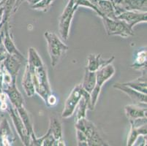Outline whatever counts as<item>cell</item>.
I'll use <instances>...</instances> for the list:
<instances>
[{"instance_id": "5b68a950", "label": "cell", "mask_w": 147, "mask_h": 146, "mask_svg": "<svg viewBox=\"0 0 147 146\" xmlns=\"http://www.w3.org/2000/svg\"><path fill=\"white\" fill-rule=\"evenodd\" d=\"M105 32L108 36H120L124 38L134 35L133 29H131L125 21L119 19H111L102 17Z\"/></svg>"}, {"instance_id": "4316f807", "label": "cell", "mask_w": 147, "mask_h": 146, "mask_svg": "<svg viewBox=\"0 0 147 146\" xmlns=\"http://www.w3.org/2000/svg\"><path fill=\"white\" fill-rule=\"evenodd\" d=\"M74 4L78 8V7H84L89 8L95 12L97 15H98L100 18L102 17V14L100 12L97 7L94 5V4H92L91 2H89V0H74Z\"/></svg>"}, {"instance_id": "8fae6325", "label": "cell", "mask_w": 147, "mask_h": 146, "mask_svg": "<svg viewBox=\"0 0 147 146\" xmlns=\"http://www.w3.org/2000/svg\"><path fill=\"white\" fill-rule=\"evenodd\" d=\"M117 19L125 21L131 29H133V27L137 24L146 23L147 13L136 10H129L121 13L119 15L117 16Z\"/></svg>"}, {"instance_id": "e0dca14e", "label": "cell", "mask_w": 147, "mask_h": 146, "mask_svg": "<svg viewBox=\"0 0 147 146\" xmlns=\"http://www.w3.org/2000/svg\"><path fill=\"white\" fill-rule=\"evenodd\" d=\"M125 114L129 120L146 118V107L138 104H128L125 107Z\"/></svg>"}, {"instance_id": "7402d4cb", "label": "cell", "mask_w": 147, "mask_h": 146, "mask_svg": "<svg viewBox=\"0 0 147 146\" xmlns=\"http://www.w3.org/2000/svg\"><path fill=\"white\" fill-rule=\"evenodd\" d=\"M16 110L18 111L20 117H21V120H22L23 123L24 124L25 127H26V129L27 131L28 134H29V137H30V139L32 138L33 137L35 136V134H34V128H33L32 124V121H31L30 118H29V113H28L27 110L25 108L24 105L16 108Z\"/></svg>"}, {"instance_id": "83f0119b", "label": "cell", "mask_w": 147, "mask_h": 146, "mask_svg": "<svg viewBox=\"0 0 147 146\" xmlns=\"http://www.w3.org/2000/svg\"><path fill=\"white\" fill-rule=\"evenodd\" d=\"M54 0H40V2H37L34 5L31 7L32 9L35 10H38V11H42L45 13L48 12L50 9L51 6L53 4Z\"/></svg>"}, {"instance_id": "d6986e66", "label": "cell", "mask_w": 147, "mask_h": 146, "mask_svg": "<svg viewBox=\"0 0 147 146\" xmlns=\"http://www.w3.org/2000/svg\"><path fill=\"white\" fill-rule=\"evenodd\" d=\"M142 75L138 78L135 79L132 81L126 83H121L123 85H127L131 88H133L135 90L143 94L147 93V85H146V69L141 71Z\"/></svg>"}, {"instance_id": "d4e9b609", "label": "cell", "mask_w": 147, "mask_h": 146, "mask_svg": "<svg viewBox=\"0 0 147 146\" xmlns=\"http://www.w3.org/2000/svg\"><path fill=\"white\" fill-rule=\"evenodd\" d=\"M27 64L29 67H37L44 64L39 53H37L35 48L32 47H30L28 50Z\"/></svg>"}, {"instance_id": "30bf717a", "label": "cell", "mask_w": 147, "mask_h": 146, "mask_svg": "<svg viewBox=\"0 0 147 146\" xmlns=\"http://www.w3.org/2000/svg\"><path fill=\"white\" fill-rule=\"evenodd\" d=\"M3 32H4V37L3 41H2V45L4 48H5L6 51L7 52L9 55L15 56L17 59L20 60L21 62L26 61V59L22 53L18 50L17 47L16 46L14 43V41L13 40L10 31V24L9 21L6 22L3 26Z\"/></svg>"}, {"instance_id": "f1b7e54d", "label": "cell", "mask_w": 147, "mask_h": 146, "mask_svg": "<svg viewBox=\"0 0 147 146\" xmlns=\"http://www.w3.org/2000/svg\"><path fill=\"white\" fill-rule=\"evenodd\" d=\"M76 137H77V143L78 146H89L87 137L84 132L76 129Z\"/></svg>"}, {"instance_id": "1f68e13d", "label": "cell", "mask_w": 147, "mask_h": 146, "mask_svg": "<svg viewBox=\"0 0 147 146\" xmlns=\"http://www.w3.org/2000/svg\"><path fill=\"white\" fill-rule=\"evenodd\" d=\"M24 2V0H16V4L14 5V7H13V13H15L16 12L18 11V10L20 8L21 5H22L23 2Z\"/></svg>"}, {"instance_id": "ffe728a7", "label": "cell", "mask_w": 147, "mask_h": 146, "mask_svg": "<svg viewBox=\"0 0 147 146\" xmlns=\"http://www.w3.org/2000/svg\"><path fill=\"white\" fill-rule=\"evenodd\" d=\"M21 83H22L23 88H24L26 96H29V97H32V96H34V94H35V89H34L30 69H29L27 64H26V67H25L24 74L23 75Z\"/></svg>"}, {"instance_id": "4fadbf2b", "label": "cell", "mask_w": 147, "mask_h": 146, "mask_svg": "<svg viewBox=\"0 0 147 146\" xmlns=\"http://www.w3.org/2000/svg\"><path fill=\"white\" fill-rule=\"evenodd\" d=\"M115 57L111 56V58L105 59L102 58V54L101 53H91L89 55L87 58V67L86 69L91 72H97L100 69L102 68L103 67L106 66L108 64H110L114 61Z\"/></svg>"}, {"instance_id": "7a4b0ae2", "label": "cell", "mask_w": 147, "mask_h": 146, "mask_svg": "<svg viewBox=\"0 0 147 146\" xmlns=\"http://www.w3.org/2000/svg\"><path fill=\"white\" fill-rule=\"evenodd\" d=\"M44 37L47 41L48 51L51 59V64L55 67L58 64L60 59L69 49V47L64 43L57 34L51 31H45Z\"/></svg>"}, {"instance_id": "277c9868", "label": "cell", "mask_w": 147, "mask_h": 146, "mask_svg": "<svg viewBox=\"0 0 147 146\" xmlns=\"http://www.w3.org/2000/svg\"><path fill=\"white\" fill-rule=\"evenodd\" d=\"M115 72H116V69L112 64H108L96 72L95 86L90 94L92 110H94L97 104L102 85L114 75Z\"/></svg>"}, {"instance_id": "836d02e7", "label": "cell", "mask_w": 147, "mask_h": 146, "mask_svg": "<svg viewBox=\"0 0 147 146\" xmlns=\"http://www.w3.org/2000/svg\"><path fill=\"white\" fill-rule=\"evenodd\" d=\"M89 1L92 2V4H94V5H96V6H97V2H98V0H89Z\"/></svg>"}, {"instance_id": "ac0fdd59", "label": "cell", "mask_w": 147, "mask_h": 146, "mask_svg": "<svg viewBox=\"0 0 147 146\" xmlns=\"http://www.w3.org/2000/svg\"><path fill=\"white\" fill-rule=\"evenodd\" d=\"M2 64L6 70L10 73V75L13 78H16L22 65V62L16 57L8 54L2 62Z\"/></svg>"}, {"instance_id": "d6a6232c", "label": "cell", "mask_w": 147, "mask_h": 146, "mask_svg": "<svg viewBox=\"0 0 147 146\" xmlns=\"http://www.w3.org/2000/svg\"><path fill=\"white\" fill-rule=\"evenodd\" d=\"M40 0H24V2H27V3L30 5V7L34 5L35 4H37V2H40Z\"/></svg>"}, {"instance_id": "9a60e30c", "label": "cell", "mask_w": 147, "mask_h": 146, "mask_svg": "<svg viewBox=\"0 0 147 146\" xmlns=\"http://www.w3.org/2000/svg\"><path fill=\"white\" fill-rule=\"evenodd\" d=\"M3 92L7 94L9 102L13 107L18 108L24 105V100L23 98L21 92L17 88L16 83H13L9 85L7 88L4 89Z\"/></svg>"}, {"instance_id": "e575fe53", "label": "cell", "mask_w": 147, "mask_h": 146, "mask_svg": "<svg viewBox=\"0 0 147 146\" xmlns=\"http://www.w3.org/2000/svg\"><path fill=\"white\" fill-rule=\"evenodd\" d=\"M2 0H0V2H2Z\"/></svg>"}, {"instance_id": "2e32d148", "label": "cell", "mask_w": 147, "mask_h": 146, "mask_svg": "<svg viewBox=\"0 0 147 146\" xmlns=\"http://www.w3.org/2000/svg\"><path fill=\"white\" fill-rule=\"evenodd\" d=\"M15 141V137L9 122L6 118L2 119L0 123V145H13Z\"/></svg>"}, {"instance_id": "44dd1931", "label": "cell", "mask_w": 147, "mask_h": 146, "mask_svg": "<svg viewBox=\"0 0 147 146\" xmlns=\"http://www.w3.org/2000/svg\"><path fill=\"white\" fill-rule=\"evenodd\" d=\"M97 7L102 14V17L117 19V15L115 14L114 8L110 0H98Z\"/></svg>"}, {"instance_id": "8992f818", "label": "cell", "mask_w": 147, "mask_h": 146, "mask_svg": "<svg viewBox=\"0 0 147 146\" xmlns=\"http://www.w3.org/2000/svg\"><path fill=\"white\" fill-rule=\"evenodd\" d=\"M78 7L75 5L74 0H69L59 19V32L64 40L69 37L70 26L75 13Z\"/></svg>"}, {"instance_id": "4dcf8cb0", "label": "cell", "mask_w": 147, "mask_h": 146, "mask_svg": "<svg viewBox=\"0 0 147 146\" xmlns=\"http://www.w3.org/2000/svg\"><path fill=\"white\" fill-rule=\"evenodd\" d=\"M7 55H8V53L6 51L5 48H4L3 45H2L0 46V64L3 62V61L6 59Z\"/></svg>"}, {"instance_id": "484cf974", "label": "cell", "mask_w": 147, "mask_h": 146, "mask_svg": "<svg viewBox=\"0 0 147 146\" xmlns=\"http://www.w3.org/2000/svg\"><path fill=\"white\" fill-rule=\"evenodd\" d=\"M76 108H77V112H76V120L86 118V110H89V104L88 102L84 99V96L81 97Z\"/></svg>"}, {"instance_id": "ba28073f", "label": "cell", "mask_w": 147, "mask_h": 146, "mask_svg": "<svg viewBox=\"0 0 147 146\" xmlns=\"http://www.w3.org/2000/svg\"><path fill=\"white\" fill-rule=\"evenodd\" d=\"M7 112H9L10 118L12 119V121H13V125L15 126V129H16V130L17 133H18V136H19L23 144L26 146H29V144H30V137H29V134H28L27 131H26V127H25L24 124L23 123L16 108H15L14 107H13L10 104Z\"/></svg>"}, {"instance_id": "cb8c5ba5", "label": "cell", "mask_w": 147, "mask_h": 146, "mask_svg": "<svg viewBox=\"0 0 147 146\" xmlns=\"http://www.w3.org/2000/svg\"><path fill=\"white\" fill-rule=\"evenodd\" d=\"M147 51L146 48L140 50L136 55L135 62L131 65V67L136 70L143 71L146 69V61H147Z\"/></svg>"}, {"instance_id": "7c38bea8", "label": "cell", "mask_w": 147, "mask_h": 146, "mask_svg": "<svg viewBox=\"0 0 147 146\" xmlns=\"http://www.w3.org/2000/svg\"><path fill=\"white\" fill-rule=\"evenodd\" d=\"M113 88H117L118 90L121 91L123 93L127 95L131 100L134 102L135 104L141 105V106L146 107L147 96L146 94H143L138 91L131 88L127 85H123L121 83H117L113 85Z\"/></svg>"}, {"instance_id": "f546056e", "label": "cell", "mask_w": 147, "mask_h": 146, "mask_svg": "<svg viewBox=\"0 0 147 146\" xmlns=\"http://www.w3.org/2000/svg\"><path fill=\"white\" fill-rule=\"evenodd\" d=\"M45 103L48 107H50V108L55 106L56 104H57V96L53 94V93H51L50 94L47 96V98H46V100H45Z\"/></svg>"}, {"instance_id": "9c48e42d", "label": "cell", "mask_w": 147, "mask_h": 146, "mask_svg": "<svg viewBox=\"0 0 147 146\" xmlns=\"http://www.w3.org/2000/svg\"><path fill=\"white\" fill-rule=\"evenodd\" d=\"M131 128L127 137V145H134L138 139L141 136H146L147 134L146 118L129 120Z\"/></svg>"}, {"instance_id": "3957f363", "label": "cell", "mask_w": 147, "mask_h": 146, "mask_svg": "<svg viewBox=\"0 0 147 146\" xmlns=\"http://www.w3.org/2000/svg\"><path fill=\"white\" fill-rule=\"evenodd\" d=\"M75 126H76V129L81 131L87 137L89 146L109 145L102 139L96 126L86 118L76 120Z\"/></svg>"}, {"instance_id": "603a6c76", "label": "cell", "mask_w": 147, "mask_h": 146, "mask_svg": "<svg viewBox=\"0 0 147 146\" xmlns=\"http://www.w3.org/2000/svg\"><path fill=\"white\" fill-rule=\"evenodd\" d=\"M96 84V72H91L86 69L84 74V80L82 84H81L82 88L91 94L93 91Z\"/></svg>"}, {"instance_id": "52a82bcc", "label": "cell", "mask_w": 147, "mask_h": 146, "mask_svg": "<svg viewBox=\"0 0 147 146\" xmlns=\"http://www.w3.org/2000/svg\"><path fill=\"white\" fill-rule=\"evenodd\" d=\"M82 97V87L81 85H77L73 88L67 99L65 101L61 117L68 118L74 114L77 105Z\"/></svg>"}, {"instance_id": "6da1fadb", "label": "cell", "mask_w": 147, "mask_h": 146, "mask_svg": "<svg viewBox=\"0 0 147 146\" xmlns=\"http://www.w3.org/2000/svg\"><path fill=\"white\" fill-rule=\"evenodd\" d=\"M29 67L32 77L35 93L39 95L45 102L47 96L52 93L45 65L43 64L37 67L29 66Z\"/></svg>"}, {"instance_id": "5bb4252c", "label": "cell", "mask_w": 147, "mask_h": 146, "mask_svg": "<svg viewBox=\"0 0 147 146\" xmlns=\"http://www.w3.org/2000/svg\"><path fill=\"white\" fill-rule=\"evenodd\" d=\"M49 130L57 141V146L66 145L62 137V125L57 116H53L50 117Z\"/></svg>"}]
</instances>
